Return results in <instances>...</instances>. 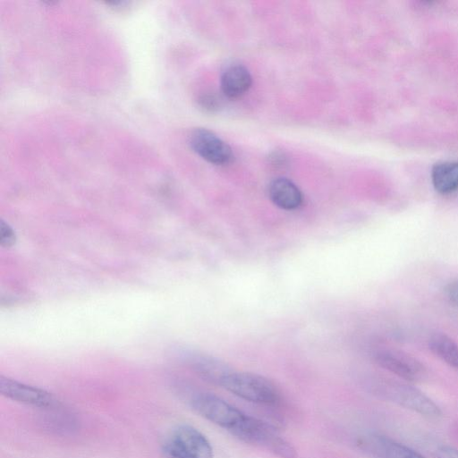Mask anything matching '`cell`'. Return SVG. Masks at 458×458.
<instances>
[{"mask_svg":"<svg viewBox=\"0 0 458 458\" xmlns=\"http://www.w3.org/2000/svg\"><path fill=\"white\" fill-rule=\"evenodd\" d=\"M434 455L435 458H458V449L450 445H440Z\"/></svg>","mask_w":458,"mask_h":458,"instance_id":"cell-19","label":"cell"},{"mask_svg":"<svg viewBox=\"0 0 458 458\" xmlns=\"http://www.w3.org/2000/svg\"><path fill=\"white\" fill-rule=\"evenodd\" d=\"M429 350L441 360L458 370V344L443 333H435L428 339Z\"/></svg>","mask_w":458,"mask_h":458,"instance_id":"cell-14","label":"cell"},{"mask_svg":"<svg viewBox=\"0 0 458 458\" xmlns=\"http://www.w3.org/2000/svg\"><path fill=\"white\" fill-rule=\"evenodd\" d=\"M239 440L262 447L280 458H296L293 445L280 436L271 424L245 414L230 432Z\"/></svg>","mask_w":458,"mask_h":458,"instance_id":"cell-2","label":"cell"},{"mask_svg":"<svg viewBox=\"0 0 458 458\" xmlns=\"http://www.w3.org/2000/svg\"><path fill=\"white\" fill-rule=\"evenodd\" d=\"M356 445L373 458H425L409 446L376 433L361 435Z\"/></svg>","mask_w":458,"mask_h":458,"instance_id":"cell-9","label":"cell"},{"mask_svg":"<svg viewBox=\"0 0 458 458\" xmlns=\"http://www.w3.org/2000/svg\"><path fill=\"white\" fill-rule=\"evenodd\" d=\"M199 106L206 112H216L221 106L220 98L212 93L201 95L198 99Z\"/></svg>","mask_w":458,"mask_h":458,"instance_id":"cell-15","label":"cell"},{"mask_svg":"<svg viewBox=\"0 0 458 458\" xmlns=\"http://www.w3.org/2000/svg\"><path fill=\"white\" fill-rule=\"evenodd\" d=\"M162 458H214L213 447L198 428L181 424L167 431L160 444Z\"/></svg>","mask_w":458,"mask_h":458,"instance_id":"cell-1","label":"cell"},{"mask_svg":"<svg viewBox=\"0 0 458 458\" xmlns=\"http://www.w3.org/2000/svg\"><path fill=\"white\" fill-rule=\"evenodd\" d=\"M271 201L284 210L299 208L303 201L302 193L291 180L286 178L274 179L268 186Z\"/></svg>","mask_w":458,"mask_h":458,"instance_id":"cell-11","label":"cell"},{"mask_svg":"<svg viewBox=\"0 0 458 458\" xmlns=\"http://www.w3.org/2000/svg\"><path fill=\"white\" fill-rule=\"evenodd\" d=\"M0 393L5 398L34 408L50 410L58 406L49 392L3 375L0 376Z\"/></svg>","mask_w":458,"mask_h":458,"instance_id":"cell-7","label":"cell"},{"mask_svg":"<svg viewBox=\"0 0 458 458\" xmlns=\"http://www.w3.org/2000/svg\"><path fill=\"white\" fill-rule=\"evenodd\" d=\"M434 189L440 194L447 195L458 191V160H445L437 163L431 171Z\"/></svg>","mask_w":458,"mask_h":458,"instance_id":"cell-13","label":"cell"},{"mask_svg":"<svg viewBox=\"0 0 458 458\" xmlns=\"http://www.w3.org/2000/svg\"><path fill=\"white\" fill-rule=\"evenodd\" d=\"M445 295L450 303L458 306V279L450 282L445 286Z\"/></svg>","mask_w":458,"mask_h":458,"instance_id":"cell-17","label":"cell"},{"mask_svg":"<svg viewBox=\"0 0 458 458\" xmlns=\"http://www.w3.org/2000/svg\"><path fill=\"white\" fill-rule=\"evenodd\" d=\"M189 142L195 153L214 165H226L233 157L230 146L208 129L194 130Z\"/></svg>","mask_w":458,"mask_h":458,"instance_id":"cell-8","label":"cell"},{"mask_svg":"<svg viewBox=\"0 0 458 458\" xmlns=\"http://www.w3.org/2000/svg\"><path fill=\"white\" fill-rule=\"evenodd\" d=\"M376 363L408 382H419L425 378L427 370L424 365L403 351L386 348L374 354Z\"/></svg>","mask_w":458,"mask_h":458,"instance_id":"cell-6","label":"cell"},{"mask_svg":"<svg viewBox=\"0 0 458 458\" xmlns=\"http://www.w3.org/2000/svg\"><path fill=\"white\" fill-rule=\"evenodd\" d=\"M268 162L277 168L284 167L288 163L287 156L281 151H274L268 156Z\"/></svg>","mask_w":458,"mask_h":458,"instance_id":"cell-18","label":"cell"},{"mask_svg":"<svg viewBox=\"0 0 458 458\" xmlns=\"http://www.w3.org/2000/svg\"><path fill=\"white\" fill-rule=\"evenodd\" d=\"M191 408L213 424L231 432L245 413L220 397L208 393H197L190 398Z\"/></svg>","mask_w":458,"mask_h":458,"instance_id":"cell-5","label":"cell"},{"mask_svg":"<svg viewBox=\"0 0 458 458\" xmlns=\"http://www.w3.org/2000/svg\"><path fill=\"white\" fill-rule=\"evenodd\" d=\"M372 392L381 399L392 402L425 418L438 420L443 416L441 409L418 388L405 383L381 380L375 383Z\"/></svg>","mask_w":458,"mask_h":458,"instance_id":"cell-3","label":"cell"},{"mask_svg":"<svg viewBox=\"0 0 458 458\" xmlns=\"http://www.w3.org/2000/svg\"><path fill=\"white\" fill-rule=\"evenodd\" d=\"M16 235L13 228L4 221L0 224V242L3 247H11L15 243Z\"/></svg>","mask_w":458,"mask_h":458,"instance_id":"cell-16","label":"cell"},{"mask_svg":"<svg viewBox=\"0 0 458 458\" xmlns=\"http://www.w3.org/2000/svg\"><path fill=\"white\" fill-rule=\"evenodd\" d=\"M252 77L249 70L240 64L228 67L222 74L220 85L223 94L228 98H238L250 88Z\"/></svg>","mask_w":458,"mask_h":458,"instance_id":"cell-12","label":"cell"},{"mask_svg":"<svg viewBox=\"0 0 458 458\" xmlns=\"http://www.w3.org/2000/svg\"><path fill=\"white\" fill-rule=\"evenodd\" d=\"M221 386L253 403L276 406L281 402L277 387L265 377L255 373L232 371L224 379Z\"/></svg>","mask_w":458,"mask_h":458,"instance_id":"cell-4","label":"cell"},{"mask_svg":"<svg viewBox=\"0 0 458 458\" xmlns=\"http://www.w3.org/2000/svg\"><path fill=\"white\" fill-rule=\"evenodd\" d=\"M187 362L198 377L216 386H221L224 379L232 372L225 362L207 354H190Z\"/></svg>","mask_w":458,"mask_h":458,"instance_id":"cell-10","label":"cell"}]
</instances>
